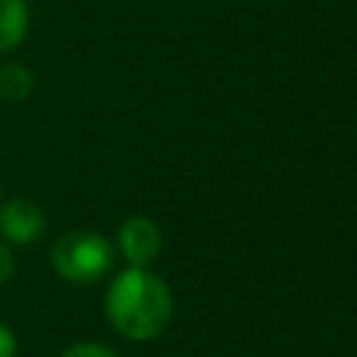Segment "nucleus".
Masks as SVG:
<instances>
[{
    "label": "nucleus",
    "instance_id": "obj_6",
    "mask_svg": "<svg viewBox=\"0 0 357 357\" xmlns=\"http://www.w3.org/2000/svg\"><path fill=\"white\" fill-rule=\"evenodd\" d=\"M35 88V75L22 63H6L0 66V98L3 100H25Z\"/></svg>",
    "mask_w": 357,
    "mask_h": 357
},
{
    "label": "nucleus",
    "instance_id": "obj_4",
    "mask_svg": "<svg viewBox=\"0 0 357 357\" xmlns=\"http://www.w3.org/2000/svg\"><path fill=\"white\" fill-rule=\"evenodd\" d=\"M0 235L10 245H31L44 235V210L35 201H16L0 204Z\"/></svg>",
    "mask_w": 357,
    "mask_h": 357
},
{
    "label": "nucleus",
    "instance_id": "obj_2",
    "mask_svg": "<svg viewBox=\"0 0 357 357\" xmlns=\"http://www.w3.org/2000/svg\"><path fill=\"white\" fill-rule=\"evenodd\" d=\"M50 264L66 282L88 285L107 276V270L113 266V248L94 229H75V232L56 238L54 251H50Z\"/></svg>",
    "mask_w": 357,
    "mask_h": 357
},
{
    "label": "nucleus",
    "instance_id": "obj_9",
    "mask_svg": "<svg viewBox=\"0 0 357 357\" xmlns=\"http://www.w3.org/2000/svg\"><path fill=\"white\" fill-rule=\"evenodd\" d=\"M0 357H16V335L0 323Z\"/></svg>",
    "mask_w": 357,
    "mask_h": 357
},
{
    "label": "nucleus",
    "instance_id": "obj_1",
    "mask_svg": "<svg viewBox=\"0 0 357 357\" xmlns=\"http://www.w3.org/2000/svg\"><path fill=\"white\" fill-rule=\"evenodd\" d=\"M107 320L126 339L151 342L173 320V295L148 266H129L107 289Z\"/></svg>",
    "mask_w": 357,
    "mask_h": 357
},
{
    "label": "nucleus",
    "instance_id": "obj_7",
    "mask_svg": "<svg viewBox=\"0 0 357 357\" xmlns=\"http://www.w3.org/2000/svg\"><path fill=\"white\" fill-rule=\"evenodd\" d=\"M60 357H116V354H113L110 348L98 345V342H79V345L66 348Z\"/></svg>",
    "mask_w": 357,
    "mask_h": 357
},
{
    "label": "nucleus",
    "instance_id": "obj_3",
    "mask_svg": "<svg viewBox=\"0 0 357 357\" xmlns=\"http://www.w3.org/2000/svg\"><path fill=\"white\" fill-rule=\"evenodd\" d=\"M119 251L132 266H148L160 257L163 251V232L148 216H132L119 229Z\"/></svg>",
    "mask_w": 357,
    "mask_h": 357
},
{
    "label": "nucleus",
    "instance_id": "obj_8",
    "mask_svg": "<svg viewBox=\"0 0 357 357\" xmlns=\"http://www.w3.org/2000/svg\"><path fill=\"white\" fill-rule=\"evenodd\" d=\"M13 273H16V257H13V251L6 245H0V285L10 282Z\"/></svg>",
    "mask_w": 357,
    "mask_h": 357
},
{
    "label": "nucleus",
    "instance_id": "obj_5",
    "mask_svg": "<svg viewBox=\"0 0 357 357\" xmlns=\"http://www.w3.org/2000/svg\"><path fill=\"white\" fill-rule=\"evenodd\" d=\"M29 35V3L25 0H0V54H10Z\"/></svg>",
    "mask_w": 357,
    "mask_h": 357
},
{
    "label": "nucleus",
    "instance_id": "obj_10",
    "mask_svg": "<svg viewBox=\"0 0 357 357\" xmlns=\"http://www.w3.org/2000/svg\"><path fill=\"white\" fill-rule=\"evenodd\" d=\"M0 204H3V191H0Z\"/></svg>",
    "mask_w": 357,
    "mask_h": 357
}]
</instances>
